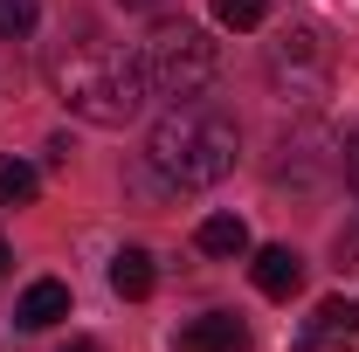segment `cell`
<instances>
[{
  "label": "cell",
  "mask_w": 359,
  "mask_h": 352,
  "mask_svg": "<svg viewBox=\"0 0 359 352\" xmlns=\"http://www.w3.org/2000/svg\"><path fill=\"white\" fill-rule=\"evenodd\" d=\"M111 290H118V297H152V290H159V263H152V249H118V256H111Z\"/></svg>",
  "instance_id": "cell-10"
},
{
  "label": "cell",
  "mask_w": 359,
  "mask_h": 352,
  "mask_svg": "<svg viewBox=\"0 0 359 352\" xmlns=\"http://www.w3.org/2000/svg\"><path fill=\"white\" fill-rule=\"evenodd\" d=\"M249 276H256V290H263V297L283 304V297H297V290H304V256H297L290 242H269V249L249 256Z\"/></svg>",
  "instance_id": "cell-6"
},
{
  "label": "cell",
  "mask_w": 359,
  "mask_h": 352,
  "mask_svg": "<svg viewBox=\"0 0 359 352\" xmlns=\"http://www.w3.org/2000/svg\"><path fill=\"white\" fill-rule=\"evenodd\" d=\"M332 256H339V269H346V276H359V221H346V228H339Z\"/></svg>",
  "instance_id": "cell-14"
},
{
  "label": "cell",
  "mask_w": 359,
  "mask_h": 352,
  "mask_svg": "<svg viewBox=\"0 0 359 352\" xmlns=\"http://www.w3.org/2000/svg\"><path fill=\"white\" fill-rule=\"evenodd\" d=\"M7 269H14V256H7V242H0V276H7Z\"/></svg>",
  "instance_id": "cell-16"
},
{
  "label": "cell",
  "mask_w": 359,
  "mask_h": 352,
  "mask_svg": "<svg viewBox=\"0 0 359 352\" xmlns=\"http://www.w3.org/2000/svg\"><path fill=\"white\" fill-rule=\"evenodd\" d=\"M125 7H159V0H125Z\"/></svg>",
  "instance_id": "cell-18"
},
{
  "label": "cell",
  "mask_w": 359,
  "mask_h": 352,
  "mask_svg": "<svg viewBox=\"0 0 359 352\" xmlns=\"http://www.w3.org/2000/svg\"><path fill=\"white\" fill-rule=\"evenodd\" d=\"M353 187H359V138H353Z\"/></svg>",
  "instance_id": "cell-17"
},
{
  "label": "cell",
  "mask_w": 359,
  "mask_h": 352,
  "mask_svg": "<svg viewBox=\"0 0 359 352\" xmlns=\"http://www.w3.org/2000/svg\"><path fill=\"white\" fill-rule=\"evenodd\" d=\"M359 339V297H325L304 318V332L290 339V352H325V346H353Z\"/></svg>",
  "instance_id": "cell-5"
},
{
  "label": "cell",
  "mask_w": 359,
  "mask_h": 352,
  "mask_svg": "<svg viewBox=\"0 0 359 352\" xmlns=\"http://www.w3.org/2000/svg\"><path fill=\"white\" fill-rule=\"evenodd\" d=\"M62 352H97V339H69V346H62Z\"/></svg>",
  "instance_id": "cell-15"
},
{
  "label": "cell",
  "mask_w": 359,
  "mask_h": 352,
  "mask_svg": "<svg viewBox=\"0 0 359 352\" xmlns=\"http://www.w3.org/2000/svg\"><path fill=\"white\" fill-rule=\"evenodd\" d=\"M269 83L283 90L290 104H318L332 90V42L318 21H283L269 42Z\"/></svg>",
  "instance_id": "cell-4"
},
{
  "label": "cell",
  "mask_w": 359,
  "mask_h": 352,
  "mask_svg": "<svg viewBox=\"0 0 359 352\" xmlns=\"http://www.w3.org/2000/svg\"><path fill=\"white\" fill-rule=\"evenodd\" d=\"M35 21H42V7H35V0H0V42L35 35Z\"/></svg>",
  "instance_id": "cell-12"
},
{
  "label": "cell",
  "mask_w": 359,
  "mask_h": 352,
  "mask_svg": "<svg viewBox=\"0 0 359 352\" xmlns=\"http://www.w3.org/2000/svg\"><path fill=\"white\" fill-rule=\"evenodd\" d=\"M222 69V42L201 21H152V35L138 42V76L152 97H201Z\"/></svg>",
  "instance_id": "cell-3"
},
{
  "label": "cell",
  "mask_w": 359,
  "mask_h": 352,
  "mask_svg": "<svg viewBox=\"0 0 359 352\" xmlns=\"http://www.w3.org/2000/svg\"><path fill=\"white\" fill-rule=\"evenodd\" d=\"M55 97L83 125H132L138 104H145L138 55H125V48L104 42V35H76V42L55 55Z\"/></svg>",
  "instance_id": "cell-2"
},
{
  "label": "cell",
  "mask_w": 359,
  "mask_h": 352,
  "mask_svg": "<svg viewBox=\"0 0 359 352\" xmlns=\"http://www.w3.org/2000/svg\"><path fill=\"white\" fill-rule=\"evenodd\" d=\"M180 352H249V325L242 318H228V311H208V318H194V325H180Z\"/></svg>",
  "instance_id": "cell-7"
},
{
  "label": "cell",
  "mask_w": 359,
  "mask_h": 352,
  "mask_svg": "<svg viewBox=\"0 0 359 352\" xmlns=\"http://www.w3.org/2000/svg\"><path fill=\"white\" fill-rule=\"evenodd\" d=\"M35 194H42V180L28 159H0V208H28Z\"/></svg>",
  "instance_id": "cell-11"
},
{
  "label": "cell",
  "mask_w": 359,
  "mask_h": 352,
  "mask_svg": "<svg viewBox=\"0 0 359 352\" xmlns=\"http://www.w3.org/2000/svg\"><path fill=\"white\" fill-rule=\"evenodd\" d=\"M235 152H242L235 118L215 111V104H194V97H180L173 111L152 125V138H145L152 173L166 180L173 194H201V187L228 180V173H235Z\"/></svg>",
  "instance_id": "cell-1"
},
{
  "label": "cell",
  "mask_w": 359,
  "mask_h": 352,
  "mask_svg": "<svg viewBox=\"0 0 359 352\" xmlns=\"http://www.w3.org/2000/svg\"><path fill=\"white\" fill-rule=\"evenodd\" d=\"M269 0H215V21L222 28H263Z\"/></svg>",
  "instance_id": "cell-13"
},
{
  "label": "cell",
  "mask_w": 359,
  "mask_h": 352,
  "mask_svg": "<svg viewBox=\"0 0 359 352\" xmlns=\"http://www.w3.org/2000/svg\"><path fill=\"white\" fill-rule=\"evenodd\" d=\"M62 318H69V283H55V276L28 283L21 304H14V325H21V332H48V325H62Z\"/></svg>",
  "instance_id": "cell-8"
},
{
  "label": "cell",
  "mask_w": 359,
  "mask_h": 352,
  "mask_svg": "<svg viewBox=\"0 0 359 352\" xmlns=\"http://www.w3.org/2000/svg\"><path fill=\"white\" fill-rule=\"evenodd\" d=\"M194 249H201V256H222V263L249 256V221L242 215H208L201 228H194Z\"/></svg>",
  "instance_id": "cell-9"
}]
</instances>
